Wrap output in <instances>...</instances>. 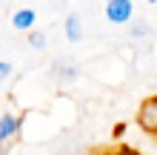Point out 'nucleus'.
<instances>
[{"label":"nucleus","instance_id":"5","mask_svg":"<svg viewBox=\"0 0 157 155\" xmlns=\"http://www.w3.org/2000/svg\"><path fill=\"white\" fill-rule=\"evenodd\" d=\"M34 23H37V12L34 9H17V12H12V29L29 35L34 29Z\"/></svg>","mask_w":157,"mask_h":155},{"label":"nucleus","instance_id":"7","mask_svg":"<svg viewBox=\"0 0 157 155\" xmlns=\"http://www.w3.org/2000/svg\"><path fill=\"white\" fill-rule=\"evenodd\" d=\"M97 155H143V152H140V149H134V147H128V144H114V147L100 149Z\"/></svg>","mask_w":157,"mask_h":155},{"label":"nucleus","instance_id":"2","mask_svg":"<svg viewBox=\"0 0 157 155\" xmlns=\"http://www.w3.org/2000/svg\"><path fill=\"white\" fill-rule=\"evenodd\" d=\"M49 78L57 86H69V84H75L80 78V69H77V63L69 60V58H54L52 66H49Z\"/></svg>","mask_w":157,"mask_h":155},{"label":"nucleus","instance_id":"6","mask_svg":"<svg viewBox=\"0 0 157 155\" xmlns=\"http://www.w3.org/2000/svg\"><path fill=\"white\" fill-rule=\"evenodd\" d=\"M63 35H66L69 43H80L83 40V23H80V14L77 12H69L66 20H63Z\"/></svg>","mask_w":157,"mask_h":155},{"label":"nucleus","instance_id":"3","mask_svg":"<svg viewBox=\"0 0 157 155\" xmlns=\"http://www.w3.org/2000/svg\"><path fill=\"white\" fill-rule=\"evenodd\" d=\"M23 115H14V112H3L0 115V147H9L17 135L23 132Z\"/></svg>","mask_w":157,"mask_h":155},{"label":"nucleus","instance_id":"12","mask_svg":"<svg viewBox=\"0 0 157 155\" xmlns=\"http://www.w3.org/2000/svg\"><path fill=\"white\" fill-rule=\"evenodd\" d=\"M0 155H9V147H0Z\"/></svg>","mask_w":157,"mask_h":155},{"label":"nucleus","instance_id":"11","mask_svg":"<svg viewBox=\"0 0 157 155\" xmlns=\"http://www.w3.org/2000/svg\"><path fill=\"white\" fill-rule=\"evenodd\" d=\"M12 75V63L9 60H0V86H3V80Z\"/></svg>","mask_w":157,"mask_h":155},{"label":"nucleus","instance_id":"9","mask_svg":"<svg viewBox=\"0 0 157 155\" xmlns=\"http://www.w3.org/2000/svg\"><path fill=\"white\" fill-rule=\"evenodd\" d=\"M128 35H132L134 40H143V38H149V35H151V26L149 23H134L132 29H128Z\"/></svg>","mask_w":157,"mask_h":155},{"label":"nucleus","instance_id":"10","mask_svg":"<svg viewBox=\"0 0 157 155\" xmlns=\"http://www.w3.org/2000/svg\"><path fill=\"white\" fill-rule=\"evenodd\" d=\"M126 132H128V124H126V121H117V124H114V129H112V138H114V141H120Z\"/></svg>","mask_w":157,"mask_h":155},{"label":"nucleus","instance_id":"8","mask_svg":"<svg viewBox=\"0 0 157 155\" xmlns=\"http://www.w3.org/2000/svg\"><path fill=\"white\" fill-rule=\"evenodd\" d=\"M29 46H32L34 52L46 49V32H40V29H32V32H29Z\"/></svg>","mask_w":157,"mask_h":155},{"label":"nucleus","instance_id":"1","mask_svg":"<svg viewBox=\"0 0 157 155\" xmlns=\"http://www.w3.org/2000/svg\"><path fill=\"white\" fill-rule=\"evenodd\" d=\"M134 124L149 135V138L157 141V95L143 98L140 106H137V115H134Z\"/></svg>","mask_w":157,"mask_h":155},{"label":"nucleus","instance_id":"13","mask_svg":"<svg viewBox=\"0 0 157 155\" xmlns=\"http://www.w3.org/2000/svg\"><path fill=\"white\" fill-rule=\"evenodd\" d=\"M151 3H154V6H157V0H151Z\"/></svg>","mask_w":157,"mask_h":155},{"label":"nucleus","instance_id":"4","mask_svg":"<svg viewBox=\"0 0 157 155\" xmlns=\"http://www.w3.org/2000/svg\"><path fill=\"white\" fill-rule=\"evenodd\" d=\"M106 20L109 23H114V26H120V23H128L134 17V3L132 0H106Z\"/></svg>","mask_w":157,"mask_h":155}]
</instances>
